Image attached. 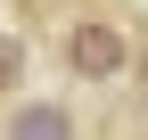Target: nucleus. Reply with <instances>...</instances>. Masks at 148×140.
Wrapping results in <instances>:
<instances>
[{
    "label": "nucleus",
    "instance_id": "7ed1b4c3",
    "mask_svg": "<svg viewBox=\"0 0 148 140\" xmlns=\"http://www.w3.org/2000/svg\"><path fill=\"white\" fill-rule=\"evenodd\" d=\"M16 82H25V41H16V33H0V99H8Z\"/></svg>",
    "mask_w": 148,
    "mask_h": 140
},
{
    "label": "nucleus",
    "instance_id": "f03ea898",
    "mask_svg": "<svg viewBox=\"0 0 148 140\" xmlns=\"http://www.w3.org/2000/svg\"><path fill=\"white\" fill-rule=\"evenodd\" d=\"M0 132H8V140H74V107H58V99H25L16 115H0Z\"/></svg>",
    "mask_w": 148,
    "mask_h": 140
},
{
    "label": "nucleus",
    "instance_id": "f257e3e1",
    "mask_svg": "<svg viewBox=\"0 0 148 140\" xmlns=\"http://www.w3.org/2000/svg\"><path fill=\"white\" fill-rule=\"evenodd\" d=\"M58 58H66L74 82H123V74H140V41L115 25V16H82V25H66Z\"/></svg>",
    "mask_w": 148,
    "mask_h": 140
},
{
    "label": "nucleus",
    "instance_id": "20e7f679",
    "mask_svg": "<svg viewBox=\"0 0 148 140\" xmlns=\"http://www.w3.org/2000/svg\"><path fill=\"white\" fill-rule=\"evenodd\" d=\"M140 91H148V41H140Z\"/></svg>",
    "mask_w": 148,
    "mask_h": 140
}]
</instances>
